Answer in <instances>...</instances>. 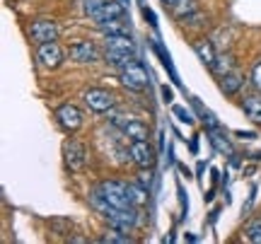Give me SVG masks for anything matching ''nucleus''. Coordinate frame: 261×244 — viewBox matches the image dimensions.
<instances>
[{
    "label": "nucleus",
    "instance_id": "1",
    "mask_svg": "<svg viewBox=\"0 0 261 244\" xmlns=\"http://www.w3.org/2000/svg\"><path fill=\"white\" fill-rule=\"evenodd\" d=\"M90 206L94 208V213H99V218H104L109 227L119 230V232H126L128 235L130 230L138 223V208H116L112 206L107 198L97 191V186L90 191Z\"/></svg>",
    "mask_w": 261,
    "mask_h": 244
},
{
    "label": "nucleus",
    "instance_id": "2",
    "mask_svg": "<svg viewBox=\"0 0 261 244\" xmlns=\"http://www.w3.org/2000/svg\"><path fill=\"white\" fill-rule=\"evenodd\" d=\"M136 58V44L128 34H116V37H107L104 44V61L114 68L126 66L128 61Z\"/></svg>",
    "mask_w": 261,
    "mask_h": 244
},
{
    "label": "nucleus",
    "instance_id": "3",
    "mask_svg": "<svg viewBox=\"0 0 261 244\" xmlns=\"http://www.w3.org/2000/svg\"><path fill=\"white\" fill-rule=\"evenodd\" d=\"M119 80H121L123 87H128V90H133V92H143L150 83L145 66H143L140 61H136V58L128 61L126 66L119 68Z\"/></svg>",
    "mask_w": 261,
    "mask_h": 244
},
{
    "label": "nucleus",
    "instance_id": "4",
    "mask_svg": "<svg viewBox=\"0 0 261 244\" xmlns=\"http://www.w3.org/2000/svg\"><path fill=\"white\" fill-rule=\"evenodd\" d=\"M85 106L94 114H107L116 106V94L107 87H87L83 92Z\"/></svg>",
    "mask_w": 261,
    "mask_h": 244
},
{
    "label": "nucleus",
    "instance_id": "5",
    "mask_svg": "<svg viewBox=\"0 0 261 244\" xmlns=\"http://www.w3.org/2000/svg\"><path fill=\"white\" fill-rule=\"evenodd\" d=\"M97 191H99V194H102V196L116 208H136L133 203H130L128 191H126V184H123V181H116V179H104V181L97 184Z\"/></svg>",
    "mask_w": 261,
    "mask_h": 244
},
{
    "label": "nucleus",
    "instance_id": "6",
    "mask_svg": "<svg viewBox=\"0 0 261 244\" xmlns=\"http://www.w3.org/2000/svg\"><path fill=\"white\" fill-rule=\"evenodd\" d=\"M54 116H56V123L61 126V131L70 133V135L83 128L85 116L80 112V106H75V104H61L56 112H54Z\"/></svg>",
    "mask_w": 261,
    "mask_h": 244
},
{
    "label": "nucleus",
    "instance_id": "7",
    "mask_svg": "<svg viewBox=\"0 0 261 244\" xmlns=\"http://www.w3.org/2000/svg\"><path fill=\"white\" fill-rule=\"evenodd\" d=\"M29 37L34 39L37 44H51V41H58V37H61V27L56 24V19L39 17V19L32 22Z\"/></svg>",
    "mask_w": 261,
    "mask_h": 244
},
{
    "label": "nucleus",
    "instance_id": "8",
    "mask_svg": "<svg viewBox=\"0 0 261 244\" xmlns=\"http://www.w3.org/2000/svg\"><path fill=\"white\" fill-rule=\"evenodd\" d=\"M68 56H70L73 63L87 66V63H97V61H99V48H97V44L90 41V39H80V41H73V44H70Z\"/></svg>",
    "mask_w": 261,
    "mask_h": 244
},
{
    "label": "nucleus",
    "instance_id": "9",
    "mask_svg": "<svg viewBox=\"0 0 261 244\" xmlns=\"http://www.w3.org/2000/svg\"><path fill=\"white\" fill-rule=\"evenodd\" d=\"M63 160H65V165H68L70 172H80V169L85 167V162H87V150H85V145L80 141H75V138L65 141L63 143Z\"/></svg>",
    "mask_w": 261,
    "mask_h": 244
},
{
    "label": "nucleus",
    "instance_id": "10",
    "mask_svg": "<svg viewBox=\"0 0 261 244\" xmlns=\"http://www.w3.org/2000/svg\"><path fill=\"white\" fill-rule=\"evenodd\" d=\"M37 61H39V66L41 68L54 70V68H58L65 61V53H63V48L58 46V41H51V44H39Z\"/></svg>",
    "mask_w": 261,
    "mask_h": 244
},
{
    "label": "nucleus",
    "instance_id": "11",
    "mask_svg": "<svg viewBox=\"0 0 261 244\" xmlns=\"http://www.w3.org/2000/svg\"><path fill=\"white\" fill-rule=\"evenodd\" d=\"M130 160L138 169L155 167V148L148 141H130Z\"/></svg>",
    "mask_w": 261,
    "mask_h": 244
},
{
    "label": "nucleus",
    "instance_id": "12",
    "mask_svg": "<svg viewBox=\"0 0 261 244\" xmlns=\"http://www.w3.org/2000/svg\"><path fill=\"white\" fill-rule=\"evenodd\" d=\"M90 19H92L97 27H104V24H109V22L123 19V5L121 3H116V0H107V3H104L102 8L97 10Z\"/></svg>",
    "mask_w": 261,
    "mask_h": 244
},
{
    "label": "nucleus",
    "instance_id": "13",
    "mask_svg": "<svg viewBox=\"0 0 261 244\" xmlns=\"http://www.w3.org/2000/svg\"><path fill=\"white\" fill-rule=\"evenodd\" d=\"M242 87H244V75L240 70H230V73H225V75L220 77V90H223L227 97H234Z\"/></svg>",
    "mask_w": 261,
    "mask_h": 244
},
{
    "label": "nucleus",
    "instance_id": "14",
    "mask_svg": "<svg viewBox=\"0 0 261 244\" xmlns=\"http://www.w3.org/2000/svg\"><path fill=\"white\" fill-rule=\"evenodd\" d=\"M242 109H244V114L249 116V121H254V123H259L261 126V92L244 94Z\"/></svg>",
    "mask_w": 261,
    "mask_h": 244
},
{
    "label": "nucleus",
    "instance_id": "15",
    "mask_svg": "<svg viewBox=\"0 0 261 244\" xmlns=\"http://www.w3.org/2000/svg\"><path fill=\"white\" fill-rule=\"evenodd\" d=\"M121 133L128 138V141H148V135H150V128L145 126V123L140 121V119H130L126 126L121 128Z\"/></svg>",
    "mask_w": 261,
    "mask_h": 244
},
{
    "label": "nucleus",
    "instance_id": "16",
    "mask_svg": "<svg viewBox=\"0 0 261 244\" xmlns=\"http://www.w3.org/2000/svg\"><path fill=\"white\" fill-rule=\"evenodd\" d=\"M194 51H196V56L203 61L205 66L211 68L215 63V58H218V53H215V48L213 44L208 41V39H201V41H194Z\"/></svg>",
    "mask_w": 261,
    "mask_h": 244
},
{
    "label": "nucleus",
    "instance_id": "17",
    "mask_svg": "<svg viewBox=\"0 0 261 244\" xmlns=\"http://www.w3.org/2000/svg\"><path fill=\"white\" fill-rule=\"evenodd\" d=\"M172 15L177 19H187V17H191L194 12H198L201 10V5H198V0H179L177 5H172Z\"/></svg>",
    "mask_w": 261,
    "mask_h": 244
},
{
    "label": "nucleus",
    "instance_id": "18",
    "mask_svg": "<svg viewBox=\"0 0 261 244\" xmlns=\"http://www.w3.org/2000/svg\"><path fill=\"white\" fill-rule=\"evenodd\" d=\"M126 191H128L130 203L136 208H143L148 203V188L143 186V184H126Z\"/></svg>",
    "mask_w": 261,
    "mask_h": 244
},
{
    "label": "nucleus",
    "instance_id": "19",
    "mask_svg": "<svg viewBox=\"0 0 261 244\" xmlns=\"http://www.w3.org/2000/svg\"><path fill=\"white\" fill-rule=\"evenodd\" d=\"M244 239L254 244H261V215L252 218L247 225H244Z\"/></svg>",
    "mask_w": 261,
    "mask_h": 244
},
{
    "label": "nucleus",
    "instance_id": "20",
    "mask_svg": "<svg viewBox=\"0 0 261 244\" xmlns=\"http://www.w3.org/2000/svg\"><path fill=\"white\" fill-rule=\"evenodd\" d=\"M211 70H213V75H218V77H223L225 73L234 70V61H232V56H218V58H215V63L211 66Z\"/></svg>",
    "mask_w": 261,
    "mask_h": 244
},
{
    "label": "nucleus",
    "instance_id": "21",
    "mask_svg": "<svg viewBox=\"0 0 261 244\" xmlns=\"http://www.w3.org/2000/svg\"><path fill=\"white\" fill-rule=\"evenodd\" d=\"M116 232H119V230L112 227V232H109V235H102L99 242H133V237H128L126 232H121V235H116Z\"/></svg>",
    "mask_w": 261,
    "mask_h": 244
},
{
    "label": "nucleus",
    "instance_id": "22",
    "mask_svg": "<svg viewBox=\"0 0 261 244\" xmlns=\"http://www.w3.org/2000/svg\"><path fill=\"white\" fill-rule=\"evenodd\" d=\"M104 3H107V0H83V12L87 15V17H92V15L102 8Z\"/></svg>",
    "mask_w": 261,
    "mask_h": 244
},
{
    "label": "nucleus",
    "instance_id": "23",
    "mask_svg": "<svg viewBox=\"0 0 261 244\" xmlns=\"http://www.w3.org/2000/svg\"><path fill=\"white\" fill-rule=\"evenodd\" d=\"M252 85H254V90L256 92H261V63H256V66L252 68Z\"/></svg>",
    "mask_w": 261,
    "mask_h": 244
},
{
    "label": "nucleus",
    "instance_id": "24",
    "mask_svg": "<svg viewBox=\"0 0 261 244\" xmlns=\"http://www.w3.org/2000/svg\"><path fill=\"white\" fill-rule=\"evenodd\" d=\"M162 3H165V5H167V8H172V5H177L179 0H162Z\"/></svg>",
    "mask_w": 261,
    "mask_h": 244
}]
</instances>
